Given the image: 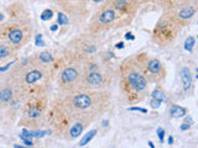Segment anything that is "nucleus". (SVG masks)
<instances>
[{"label": "nucleus", "instance_id": "obj_27", "mask_svg": "<svg viewBox=\"0 0 198 148\" xmlns=\"http://www.w3.org/2000/svg\"><path fill=\"white\" fill-rule=\"evenodd\" d=\"M150 104H151V108H152V109H157V108L161 105V103H160V101H157V100H152V99H151V103H150Z\"/></svg>", "mask_w": 198, "mask_h": 148}, {"label": "nucleus", "instance_id": "obj_39", "mask_svg": "<svg viewBox=\"0 0 198 148\" xmlns=\"http://www.w3.org/2000/svg\"><path fill=\"white\" fill-rule=\"evenodd\" d=\"M196 78H197V79H198V73H197V75H196Z\"/></svg>", "mask_w": 198, "mask_h": 148}, {"label": "nucleus", "instance_id": "obj_6", "mask_svg": "<svg viewBox=\"0 0 198 148\" xmlns=\"http://www.w3.org/2000/svg\"><path fill=\"white\" fill-rule=\"evenodd\" d=\"M134 63L144 77L150 83H161L166 77V68L164 63L155 57H149L146 53H140L133 58Z\"/></svg>", "mask_w": 198, "mask_h": 148}, {"label": "nucleus", "instance_id": "obj_12", "mask_svg": "<svg viewBox=\"0 0 198 148\" xmlns=\"http://www.w3.org/2000/svg\"><path fill=\"white\" fill-rule=\"evenodd\" d=\"M164 12L167 16H170L172 20H175L180 26H183L191 19H193V16L198 12V7L191 1V2H187V4L180 5V6L165 10Z\"/></svg>", "mask_w": 198, "mask_h": 148}, {"label": "nucleus", "instance_id": "obj_2", "mask_svg": "<svg viewBox=\"0 0 198 148\" xmlns=\"http://www.w3.org/2000/svg\"><path fill=\"white\" fill-rule=\"evenodd\" d=\"M62 103L76 116L91 117L101 112L109 104V95L99 90H78L68 94Z\"/></svg>", "mask_w": 198, "mask_h": 148}, {"label": "nucleus", "instance_id": "obj_8", "mask_svg": "<svg viewBox=\"0 0 198 148\" xmlns=\"http://www.w3.org/2000/svg\"><path fill=\"white\" fill-rule=\"evenodd\" d=\"M181 27L182 26H180L175 20H172L164 12L154 27L152 38L157 44L167 46L176 38Z\"/></svg>", "mask_w": 198, "mask_h": 148}, {"label": "nucleus", "instance_id": "obj_25", "mask_svg": "<svg viewBox=\"0 0 198 148\" xmlns=\"http://www.w3.org/2000/svg\"><path fill=\"white\" fill-rule=\"evenodd\" d=\"M128 110H129V111H140V112H144V114H146V112H147V110H146V109H144V108H137V106L129 108Z\"/></svg>", "mask_w": 198, "mask_h": 148}, {"label": "nucleus", "instance_id": "obj_21", "mask_svg": "<svg viewBox=\"0 0 198 148\" xmlns=\"http://www.w3.org/2000/svg\"><path fill=\"white\" fill-rule=\"evenodd\" d=\"M195 42H196V40H195L192 36L187 37V38H186V41H185V49H186V51H188V52H192L193 46H195Z\"/></svg>", "mask_w": 198, "mask_h": 148}, {"label": "nucleus", "instance_id": "obj_36", "mask_svg": "<svg viewBox=\"0 0 198 148\" xmlns=\"http://www.w3.org/2000/svg\"><path fill=\"white\" fill-rule=\"evenodd\" d=\"M192 2H193V4H195V5L198 7V0H192Z\"/></svg>", "mask_w": 198, "mask_h": 148}, {"label": "nucleus", "instance_id": "obj_33", "mask_svg": "<svg viewBox=\"0 0 198 148\" xmlns=\"http://www.w3.org/2000/svg\"><path fill=\"white\" fill-rule=\"evenodd\" d=\"M169 143H170V145H172V143H173V137H172V136H170V137H169Z\"/></svg>", "mask_w": 198, "mask_h": 148}, {"label": "nucleus", "instance_id": "obj_17", "mask_svg": "<svg viewBox=\"0 0 198 148\" xmlns=\"http://www.w3.org/2000/svg\"><path fill=\"white\" fill-rule=\"evenodd\" d=\"M34 61H36L37 63L40 64H43V66H47L50 63L53 62V56L52 53L47 52V51H43V52H38V53H35V56L32 57Z\"/></svg>", "mask_w": 198, "mask_h": 148}, {"label": "nucleus", "instance_id": "obj_1", "mask_svg": "<svg viewBox=\"0 0 198 148\" xmlns=\"http://www.w3.org/2000/svg\"><path fill=\"white\" fill-rule=\"evenodd\" d=\"M11 78L15 83L19 98L29 100L43 96L50 84L47 67L37 63L32 57L17 64Z\"/></svg>", "mask_w": 198, "mask_h": 148}, {"label": "nucleus", "instance_id": "obj_37", "mask_svg": "<svg viewBox=\"0 0 198 148\" xmlns=\"http://www.w3.org/2000/svg\"><path fill=\"white\" fill-rule=\"evenodd\" d=\"M149 146H150L151 148H155V146H154V143H152V142H149Z\"/></svg>", "mask_w": 198, "mask_h": 148}, {"label": "nucleus", "instance_id": "obj_16", "mask_svg": "<svg viewBox=\"0 0 198 148\" xmlns=\"http://www.w3.org/2000/svg\"><path fill=\"white\" fill-rule=\"evenodd\" d=\"M181 80H182V88H183V91H190V89L192 88V84H193V80H192V73H191V69L185 67L182 68L181 70Z\"/></svg>", "mask_w": 198, "mask_h": 148}, {"label": "nucleus", "instance_id": "obj_24", "mask_svg": "<svg viewBox=\"0 0 198 148\" xmlns=\"http://www.w3.org/2000/svg\"><path fill=\"white\" fill-rule=\"evenodd\" d=\"M157 137L160 140L161 143H164V138H165V130L162 127H159L157 129Z\"/></svg>", "mask_w": 198, "mask_h": 148}, {"label": "nucleus", "instance_id": "obj_4", "mask_svg": "<svg viewBox=\"0 0 198 148\" xmlns=\"http://www.w3.org/2000/svg\"><path fill=\"white\" fill-rule=\"evenodd\" d=\"M32 35V22L29 20L7 19L0 22V41L14 46L16 49L29 42Z\"/></svg>", "mask_w": 198, "mask_h": 148}, {"label": "nucleus", "instance_id": "obj_18", "mask_svg": "<svg viewBox=\"0 0 198 148\" xmlns=\"http://www.w3.org/2000/svg\"><path fill=\"white\" fill-rule=\"evenodd\" d=\"M187 112H188V110H187L186 108H183V106H180V105H172V108H171V110H170L171 116H172V117H176V119H178V117H185V116L187 115Z\"/></svg>", "mask_w": 198, "mask_h": 148}, {"label": "nucleus", "instance_id": "obj_10", "mask_svg": "<svg viewBox=\"0 0 198 148\" xmlns=\"http://www.w3.org/2000/svg\"><path fill=\"white\" fill-rule=\"evenodd\" d=\"M46 98L45 96H37L34 99H30L29 103L25 106L24 110V117L22 122L26 124H36L45 114L46 110Z\"/></svg>", "mask_w": 198, "mask_h": 148}, {"label": "nucleus", "instance_id": "obj_7", "mask_svg": "<svg viewBox=\"0 0 198 148\" xmlns=\"http://www.w3.org/2000/svg\"><path fill=\"white\" fill-rule=\"evenodd\" d=\"M83 78V64L78 61L66 66L58 75V85L67 95L81 90Z\"/></svg>", "mask_w": 198, "mask_h": 148}, {"label": "nucleus", "instance_id": "obj_35", "mask_svg": "<svg viewBox=\"0 0 198 148\" xmlns=\"http://www.w3.org/2000/svg\"><path fill=\"white\" fill-rule=\"evenodd\" d=\"M14 147L15 148H30V147H22V146H19V145H15Z\"/></svg>", "mask_w": 198, "mask_h": 148}, {"label": "nucleus", "instance_id": "obj_3", "mask_svg": "<svg viewBox=\"0 0 198 148\" xmlns=\"http://www.w3.org/2000/svg\"><path fill=\"white\" fill-rule=\"evenodd\" d=\"M119 70H120L121 90L126 96L128 101L133 104L141 101L147 94L149 82L144 77V74L139 70L133 58L124 61Z\"/></svg>", "mask_w": 198, "mask_h": 148}, {"label": "nucleus", "instance_id": "obj_23", "mask_svg": "<svg viewBox=\"0 0 198 148\" xmlns=\"http://www.w3.org/2000/svg\"><path fill=\"white\" fill-rule=\"evenodd\" d=\"M52 15H53V11H52V10H50V9H46V10L42 12L41 19H42L43 21H46V20H50V19L52 17Z\"/></svg>", "mask_w": 198, "mask_h": 148}, {"label": "nucleus", "instance_id": "obj_32", "mask_svg": "<svg viewBox=\"0 0 198 148\" xmlns=\"http://www.w3.org/2000/svg\"><path fill=\"white\" fill-rule=\"evenodd\" d=\"M115 47H116V48H119V49L124 48V42H119V43H116V44H115Z\"/></svg>", "mask_w": 198, "mask_h": 148}, {"label": "nucleus", "instance_id": "obj_38", "mask_svg": "<svg viewBox=\"0 0 198 148\" xmlns=\"http://www.w3.org/2000/svg\"><path fill=\"white\" fill-rule=\"evenodd\" d=\"M27 1H40V0H27ZM50 1H53V2H55L56 0H50Z\"/></svg>", "mask_w": 198, "mask_h": 148}, {"label": "nucleus", "instance_id": "obj_13", "mask_svg": "<svg viewBox=\"0 0 198 148\" xmlns=\"http://www.w3.org/2000/svg\"><path fill=\"white\" fill-rule=\"evenodd\" d=\"M9 19L11 20H29L30 17V11L27 6L20 1H14L10 5L6 6L5 9Z\"/></svg>", "mask_w": 198, "mask_h": 148}, {"label": "nucleus", "instance_id": "obj_28", "mask_svg": "<svg viewBox=\"0 0 198 148\" xmlns=\"http://www.w3.org/2000/svg\"><path fill=\"white\" fill-rule=\"evenodd\" d=\"M185 124H187V125H192L193 124V120H192V117L191 116H188V117H186V120H185Z\"/></svg>", "mask_w": 198, "mask_h": 148}, {"label": "nucleus", "instance_id": "obj_31", "mask_svg": "<svg viewBox=\"0 0 198 148\" xmlns=\"http://www.w3.org/2000/svg\"><path fill=\"white\" fill-rule=\"evenodd\" d=\"M190 127H191V126L187 125V124H182V125H181V130H183V131H185V130H188Z\"/></svg>", "mask_w": 198, "mask_h": 148}, {"label": "nucleus", "instance_id": "obj_19", "mask_svg": "<svg viewBox=\"0 0 198 148\" xmlns=\"http://www.w3.org/2000/svg\"><path fill=\"white\" fill-rule=\"evenodd\" d=\"M151 99H152V100H157V101H160V103L164 101V99H165V91L162 90L161 87H157V88L151 93Z\"/></svg>", "mask_w": 198, "mask_h": 148}, {"label": "nucleus", "instance_id": "obj_29", "mask_svg": "<svg viewBox=\"0 0 198 148\" xmlns=\"http://www.w3.org/2000/svg\"><path fill=\"white\" fill-rule=\"evenodd\" d=\"M125 38H126V40H130V41H134V40H135V36H133L131 33H126V35H125Z\"/></svg>", "mask_w": 198, "mask_h": 148}, {"label": "nucleus", "instance_id": "obj_26", "mask_svg": "<svg viewBox=\"0 0 198 148\" xmlns=\"http://www.w3.org/2000/svg\"><path fill=\"white\" fill-rule=\"evenodd\" d=\"M20 138H21V140L24 141V143H25L26 146H29V147H31V146L34 145V142H32L30 138H26V137H24V136H21V135H20Z\"/></svg>", "mask_w": 198, "mask_h": 148}, {"label": "nucleus", "instance_id": "obj_11", "mask_svg": "<svg viewBox=\"0 0 198 148\" xmlns=\"http://www.w3.org/2000/svg\"><path fill=\"white\" fill-rule=\"evenodd\" d=\"M106 1L120 15L124 25H128L133 20L141 4L139 0H106Z\"/></svg>", "mask_w": 198, "mask_h": 148}, {"label": "nucleus", "instance_id": "obj_30", "mask_svg": "<svg viewBox=\"0 0 198 148\" xmlns=\"http://www.w3.org/2000/svg\"><path fill=\"white\" fill-rule=\"evenodd\" d=\"M104 1H105V0H89V2H93V4H99V5H101Z\"/></svg>", "mask_w": 198, "mask_h": 148}, {"label": "nucleus", "instance_id": "obj_14", "mask_svg": "<svg viewBox=\"0 0 198 148\" xmlns=\"http://www.w3.org/2000/svg\"><path fill=\"white\" fill-rule=\"evenodd\" d=\"M16 53H17V49L14 46L0 41V63H4L7 59L14 58L16 56Z\"/></svg>", "mask_w": 198, "mask_h": 148}, {"label": "nucleus", "instance_id": "obj_34", "mask_svg": "<svg viewBox=\"0 0 198 148\" xmlns=\"http://www.w3.org/2000/svg\"><path fill=\"white\" fill-rule=\"evenodd\" d=\"M51 30H52V31H56V30H57V25H55V26H52V27H51Z\"/></svg>", "mask_w": 198, "mask_h": 148}, {"label": "nucleus", "instance_id": "obj_15", "mask_svg": "<svg viewBox=\"0 0 198 148\" xmlns=\"http://www.w3.org/2000/svg\"><path fill=\"white\" fill-rule=\"evenodd\" d=\"M139 1L141 4L142 2H154V4H157V5L162 6L165 10H169V9H172V7L191 2L192 0H139Z\"/></svg>", "mask_w": 198, "mask_h": 148}, {"label": "nucleus", "instance_id": "obj_22", "mask_svg": "<svg viewBox=\"0 0 198 148\" xmlns=\"http://www.w3.org/2000/svg\"><path fill=\"white\" fill-rule=\"evenodd\" d=\"M58 16H57V21H58V23L60 25H68L70 23V19H68V16L65 14V12H58L57 14Z\"/></svg>", "mask_w": 198, "mask_h": 148}, {"label": "nucleus", "instance_id": "obj_9", "mask_svg": "<svg viewBox=\"0 0 198 148\" xmlns=\"http://www.w3.org/2000/svg\"><path fill=\"white\" fill-rule=\"evenodd\" d=\"M55 2L74 22H82L88 16L89 0H56Z\"/></svg>", "mask_w": 198, "mask_h": 148}, {"label": "nucleus", "instance_id": "obj_5", "mask_svg": "<svg viewBox=\"0 0 198 148\" xmlns=\"http://www.w3.org/2000/svg\"><path fill=\"white\" fill-rule=\"evenodd\" d=\"M115 25L124 26L120 15L105 0L99 6L98 11L93 15L88 30L92 35H98L100 32H104V31L109 30L110 27H113Z\"/></svg>", "mask_w": 198, "mask_h": 148}, {"label": "nucleus", "instance_id": "obj_20", "mask_svg": "<svg viewBox=\"0 0 198 148\" xmlns=\"http://www.w3.org/2000/svg\"><path fill=\"white\" fill-rule=\"evenodd\" d=\"M96 133H97V130H91L88 133H86L84 136H83V138L81 140V142H79V146H86V145H88L93 138H94V136H96Z\"/></svg>", "mask_w": 198, "mask_h": 148}]
</instances>
